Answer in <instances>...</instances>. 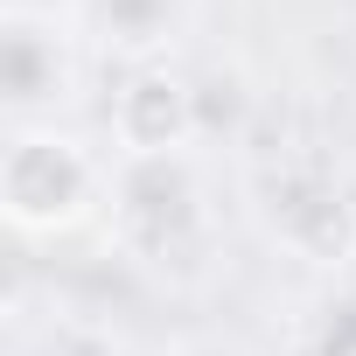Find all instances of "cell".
<instances>
[{"label": "cell", "mask_w": 356, "mask_h": 356, "mask_svg": "<svg viewBox=\"0 0 356 356\" xmlns=\"http://www.w3.org/2000/svg\"><path fill=\"white\" fill-rule=\"evenodd\" d=\"M70 77H77V63H70V42L56 22H42L29 8L0 22V98H8V112H35V105L63 98Z\"/></svg>", "instance_id": "obj_5"}, {"label": "cell", "mask_w": 356, "mask_h": 356, "mask_svg": "<svg viewBox=\"0 0 356 356\" xmlns=\"http://www.w3.org/2000/svg\"><path fill=\"white\" fill-rule=\"evenodd\" d=\"M335 314H342V328L328 321V335H321V356H356V300H342Z\"/></svg>", "instance_id": "obj_7"}, {"label": "cell", "mask_w": 356, "mask_h": 356, "mask_svg": "<svg viewBox=\"0 0 356 356\" xmlns=\"http://www.w3.org/2000/svg\"><path fill=\"white\" fill-rule=\"evenodd\" d=\"M203 140L196 84L168 63H140L112 91V147L119 161H154V154H189Z\"/></svg>", "instance_id": "obj_4"}, {"label": "cell", "mask_w": 356, "mask_h": 356, "mask_svg": "<svg viewBox=\"0 0 356 356\" xmlns=\"http://www.w3.org/2000/svg\"><path fill=\"white\" fill-rule=\"evenodd\" d=\"M203 217V182L189 154H154V161H119L112 168V224L133 252L168 259L196 238Z\"/></svg>", "instance_id": "obj_2"}, {"label": "cell", "mask_w": 356, "mask_h": 356, "mask_svg": "<svg viewBox=\"0 0 356 356\" xmlns=\"http://www.w3.org/2000/svg\"><path fill=\"white\" fill-rule=\"evenodd\" d=\"M98 196H112V175L77 133L56 126H15L0 147V217L22 238H63L77 231Z\"/></svg>", "instance_id": "obj_1"}, {"label": "cell", "mask_w": 356, "mask_h": 356, "mask_svg": "<svg viewBox=\"0 0 356 356\" xmlns=\"http://www.w3.org/2000/svg\"><path fill=\"white\" fill-rule=\"evenodd\" d=\"M266 224L273 238L307 266H349L356 259V196L321 168H280L266 175Z\"/></svg>", "instance_id": "obj_3"}, {"label": "cell", "mask_w": 356, "mask_h": 356, "mask_svg": "<svg viewBox=\"0 0 356 356\" xmlns=\"http://www.w3.org/2000/svg\"><path fill=\"white\" fill-rule=\"evenodd\" d=\"M182 15H189V0H91L98 35H105L112 49H126V56L161 49V42L175 35V22H182Z\"/></svg>", "instance_id": "obj_6"}]
</instances>
